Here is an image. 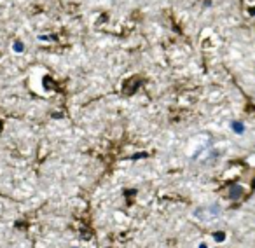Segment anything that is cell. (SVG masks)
Listing matches in <instances>:
<instances>
[{
	"label": "cell",
	"instance_id": "6da1fadb",
	"mask_svg": "<svg viewBox=\"0 0 255 248\" xmlns=\"http://www.w3.org/2000/svg\"><path fill=\"white\" fill-rule=\"evenodd\" d=\"M213 240H215V241H224V240H226V234H224L222 231H219V233L213 234Z\"/></svg>",
	"mask_w": 255,
	"mask_h": 248
},
{
	"label": "cell",
	"instance_id": "7a4b0ae2",
	"mask_svg": "<svg viewBox=\"0 0 255 248\" xmlns=\"http://www.w3.org/2000/svg\"><path fill=\"white\" fill-rule=\"evenodd\" d=\"M12 49H14L16 53H21V51H23V44L21 42H14V44H12Z\"/></svg>",
	"mask_w": 255,
	"mask_h": 248
},
{
	"label": "cell",
	"instance_id": "3957f363",
	"mask_svg": "<svg viewBox=\"0 0 255 248\" xmlns=\"http://www.w3.org/2000/svg\"><path fill=\"white\" fill-rule=\"evenodd\" d=\"M198 248H208V247H206V245L205 243H201V245H199V247Z\"/></svg>",
	"mask_w": 255,
	"mask_h": 248
}]
</instances>
